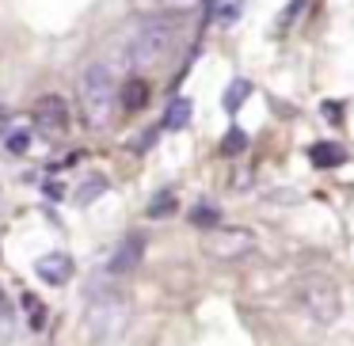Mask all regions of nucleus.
<instances>
[{"mask_svg": "<svg viewBox=\"0 0 354 346\" xmlns=\"http://www.w3.org/2000/svg\"><path fill=\"white\" fill-rule=\"evenodd\" d=\"M179 39V23L171 16H149V19H138L130 31L122 35L118 42V54L130 69H153L160 65L164 57L171 54Z\"/></svg>", "mask_w": 354, "mask_h": 346, "instance_id": "1", "label": "nucleus"}, {"mask_svg": "<svg viewBox=\"0 0 354 346\" xmlns=\"http://www.w3.org/2000/svg\"><path fill=\"white\" fill-rule=\"evenodd\" d=\"M80 103H84L92 126H103L111 118V110H115V103H118V84H115L111 65L95 61L80 73Z\"/></svg>", "mask_w": 354, "mask_h": 346, "instance_id": "2", "label": "nucleus"}, {"mask_svg": "<svg viewBox=\"0 0 354 346\" xmlns=\"http://www.w3.org/2000/svg\"><path fill=\"white\" fill-rule=\"evenodd\" d=\"M88 327L95 331L100 338H115L118 331L126 327V300L115 297V293H107V297H95L92 308H88Z\"/></svg>", "mask_w": 354, "mask_h": 346, "instance_id": "3", "label": "nucleus"}, {"mask_svg": "<svg viewBox=\"0 0 354 346\" xmlns=\"http://www.w3.org/2000/svg\"><path fill=\"white\" fill-rule=\"evenodd\" d=\"M252 244L255 240L248 232H232V229H209L206 240H202V247L209 255H217V259H236V255L252 251Z\"/></svg>", "mask_w": 354, "mask_h": 346, "instance_id": "4", "label": "nucleus"}, {"mask_svg": "<svg viewBox=\"0 0 354 346\" xmlns=\"http://www.w3.org/2000/svg\"><path fill=\"white\" fill-rule=\"evenodd\" d=\"M35 122L42 126V133H65V126H69V103L62 99V95H42L39 107H35Z\"/></svg>", "mask_w": 354, "mask_h": 346, "instance_id": "5", "label": "nucleus"}, {"mask_svg": "<svg viewBox=\"0 0 354 346\" xmlns=\"http://www.w3.org/2000/svg\"><path fill=\"white\" fill-rule=\"evenodd\" d=\"M35 274H39L46 285H65L73 278V255H65V251L42 255V259L35 262Z\"/></svg>", "mask_w": 354, "mask_h": 346, "instance_id": "6", "label": "nucleus"}, {"mask_svg": "<svg viewBox=\"0 0 354 346\" xmlns=\"http://www.w3.org/2000/svg\"><path fill=\"white\" fill-rule=\"evenodd\" d=\"M305 300L320 320H331L335 308H339V297H335V289H331L328 282H305Z\"/></svg>", "mask_w": 354, "mask_h": 346, "instance_id": "7", "label": "nucleus"}, {"mask_svg": "<svg viewBox=\"0 0 354 346\" xmlns=\"http://www.w3.org/2000/svg\"><path fill=\"white\" fill-rule=\"evenodd\" d=\"M141 251H145V240H141V236H126L122 244H118V251L111 255L107 270H111V274H130V270L141 262Z\"/></svg>", "mask_w": 354, "mask_h": 346, "instance_id": "8", "label": "nucleus"}, {"mask_svg": "<svg viewBox=\"0 0 354 346\" xmlns=\"http://www.w3.org/2000/svg\"><path fill=\"white\" fill-rule=\"evenodd\" d=\"M308 160H313L316 168H339V164L346 160V153L339 145H331V141H316V145L308 148Z\"/></svg>", "mask_w": 354, "mask_h": 346, "instance_id": "9", "label": "nucleus"}, {"mask_svg": "<svg viewBox=\"0 0 354 346\" xmlns=\"http://www.w3.org/2000/svg\"><path fill=\"white\" fill-rule=\"evenodd\" d=\"M191 122V99H171V107L164 110V130H183Z\"/></svg>", "mask_w": 354, "mask_h": 346, "instance_id": "10", "label": "nucleus"}, {"mask_svg": "<svg viewBox=\"0 0 354 346\" xmlns=\"http://www.w3.org/2000/svg\"><path fill=\"white\" fill-rule=\"evenodd\" d=\"M240 12H244V0H214V23H221V27L236 23Z\"/></svg>", "mask_w": 354, "mask_h": 346, "instance_id": "11", "label": "nucleus"}, {"mask_svg": "<svg viewBox=\"0 0 354 346\" xmlns=\"http://www.w3.org/2000/svg\"><path fill=\"white\" fill-rule=\"evenodd\" d=\"M248 95H252V84H248V80H232L229 92H225V110H229V115H236L240 103H244Z\"/></svg>", "mask_w": 354, "mask_h": 346, "instance_id": "12", "label": "nucleus"}, {"mask_svg": "<svg viewBox=\"0 0 354 346\" xmlns=\"http://www.w3.org/2000/svg\"><path fill=\"white\" fill-rule=\"evenodd\" d=\"M145 95H149L145 80H130V84H126V92H122L126 110H141V107H145Z\"/></svg>", "mask_w": 354, "mask_h": 346, "instance_id": "13", "label": "nucleus"}, {"mask_svg": "<svg viewBox=\"0 0 354 346\" xmlns=\"http://www.w3.org/2000/svg\"><path fill=\"white\" fill-rule=\"evenodd\" d=\"M221 148H225V153H229V156H236V153H244V148H248V133H244V130H240V126H232V130H229V133H225V141H221Z\"/></svg>", "mask_w": 354, "mask_h": 346, "instance_id": "14", "label": "nucleus"}, {"mask_svg": "<svg viewBox=\"0 0 354 346\" xmlns=\"http://www.w3.org/2000/svg\"><path fill=\"white\" fill-rule=\"evenodd\" d=\"M191 221L202 224V229H217V224H221V213H217L214 206H194L191 209Z\"/></svg>", "mask_w": 354, "mask_h": 346, "instance_id": "15", "label": "nucleus"}, {"mask_svg": "<svg viewBox=\"0 0 354 346\" xmlns=\"http://www.w3.org/2000/svg\"><path fill=\"white\" fill-rule=\"evenodd\" d=\"M153 4H156V12H164V16H168V12H191L198 0H153Z\"/></svg>", "mask_w": 354, "mask_h": 346, "instance_id": "16", "label": "nucleus"}, {"mask_svg": "<svg viewBox=\"0 0 354 346\" xmlns=\"http://www.w3.org/2000/svg\"><path fill=\"white\" fill-rule=\"evenodd\" d=\"M31 148V133L27 130H12L8 133V153H27Z\"/></svg>", "mask_w": 354, "mask_h": 346, "instance_id": "17", "label": "nucleus"}, {"mask_svg": "<svg viewBox=\"0 0 354 346\" xmlns=\"http://www.w3.org/2000/svg\"><path fill=\"white\" fill-rule=\"evenodd\" d=\"M171 209H176V198H171V194H160V198H156L153 206H149V217H160V213H171Z\"/></svg>", "mask_w": 354, "mask_h": 346, "instance_id": "18", "label": "nucleus"}, {"mask_svg": "<svg viewBox=\"0 0 354 346\" xmlns=\"http://www.w3.org/2000/svg\"><path fill=\"white\" fill-rule=\"evenodd\" d=\"M24 305H27V308H31V312H35V316H31V323H35V327H42V323H46V308H39V300H35L31 293H27V297H24Z\"/></svg>", "mask_w": 354, "mask_h": 346, "instance_id": "19", "label": "nucleus"}, {"mask_svg": "<svg viewBox=\"0 0 354 346\" xmlns=\"http://www.w3.org/2000/svg\"><path fill=\"white\" fill-rule=\"evenodd\" d=\"M100 191H107V183H103V179H92V183H88L84 191H80V202H92Z\"/></svg>", "mask_w": 354, "mask_h": 346, "instance_id": "20", "label": "nucleus"}, {"mask_svg": "<svg viewBox=\"0 0 354 346\" xmlns=\"http://www.w3.org/2000/svg\"><path fill=\"white\" fill-rule=\"evenodd\" d=\"M8 122H12V118H8V110L0 107V133H8Z\"/></svg>", "mask_w": 354, "mask_h": 346, "instance_id": "21", "label": "nucleus"}, {"mask_svg": "<svg viewBox=\"0 0 354 346\" xmlns=\"http://www.w3.org/2000/svg\"><path fill=\"white\" fill-rule=\"evenodd\" d=\"M12 308H8V297H4V293H0V316H8Z\"/></svg>", "mask_w": 354, "mask_h": 346, "instance_id": "22", "label": "nucleus"}]
</instances>
